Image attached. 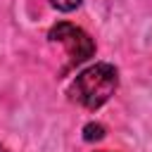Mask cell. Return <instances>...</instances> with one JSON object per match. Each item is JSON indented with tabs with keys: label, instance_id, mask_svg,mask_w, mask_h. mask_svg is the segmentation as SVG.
Returning a JSON list of instances; mask_svg holds the SVG:
<instances>
[{
	"label": "cell",
	"instance_id": "obj_1",
	"mask_svg": "<svg viewBox=\"0 0 152 152\" xmlns=\"http://www.w3.org/2000/svg\"><path fill=\"white\" fill-rule=\"evenodd\" d=\"M116 86H119L116 69L112 64L100 62L76 76V81L69 88V95H71V100H76L86 109H97L114 95Z\"/></svg>",
	"mask_w": 152,
	"mask_h": 152
},
{
	"label": "cell",
	"instance_id": "obj_2",
	"mask_svg": "<svg viewBox=\"0 0 152 152\" xmlns=\"http://www.w3.org/2000/svg\"><path fill=\"white\" fill-rule=\"evenodd\" d=\"M48 38L55 40V43H62V45L66 48V52H69V57H71L74 64L86 62V59L93 57V52H95V43H93V38H90L83 28H78V26L69 24V21H59V24H55V26L50 28Z\"/></svg>",
	"mask_w": 152,
	"mask_h": 152
},
{
	"label": "cell",
	"instance_id": "obj_3",
	"mask_svg": "<svg viewBox=\"0 0 152 152\" xmlns=\"http://www.w3.org/2000/svg\"><path fill=\"white\" fill-rule=\"evenodd\" d=\"M104 138V126L97 124V121H90L83 126V140L86 142H95V140H102Z\"/></svg>",
	"mask_w": 152,
	"mask_h": 152
},
{
	"label": "cell",
	"instance_id": "obj_4",
	"mask_svg": "<svg viewBox=\"0 0 152 152\" xmlns=\"http://www.w3.org/2000/svg\"><path fill=\"white\" fill-rule=\"evenodd\" d=\"M52 2V7H57L59 12H71V10H76L78 5H81V0H50Z\"/></svg>",
	"mask_w": 152,
	"mask_h": 152
}]
</instances>
